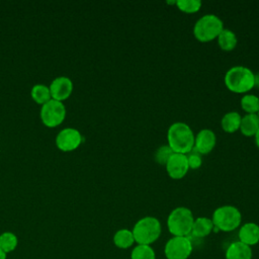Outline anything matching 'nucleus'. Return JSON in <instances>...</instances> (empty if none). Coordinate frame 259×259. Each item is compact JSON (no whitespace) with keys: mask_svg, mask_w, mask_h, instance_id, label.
Instances as JSON below:
<instances>
[{"mask_svg":"<svg viewBox=\"0 0 259 259\" xmlns=\"http://www.w3.org/2000/svg\"><path fill=\"white\" fill-rule=\"evenodd\" d=\"M224 82L229 91L236 94H247L255 87L257 79L250 68L237 65L226 72Z\"/></svg>","mask_w":259,"mask_h":259,"instance_id":"nucleus-1","label":"nucleus"},{"mask_svg":"<svg viewBox=\"0 0 259 259\" xmlns=\"http://www.w3.org/2000/svg\"><path fill=\"white\" fill-rule=\"evenodd\" d=\"M194 137L192 128L183 121L173 122L167 131V145L174 153L187 155L193 151Z\"/></svg>","mask_w":259,"mask_h":259,"instance_id":"nucleus-2","label":"nucleus"},{"mask_svg":"<svg viewBox=\"0 0 259 259\" xmlns=\"http://www.w3.org/2000/svg\"><path fill=\"white\" fill-rule=\"evenodd\" d=\"M137 245H150L156 242L162 232L160 221L155 217H144L140 219L132 230Z\"/></svg>","mask_w":259,"mask_h":259,"instance_id":"nucleus-3","label":"nucleus"},{"mask_svg":"<svg viewBox=\"0 0 259 259\" xmlns=\"http://www.w3.org/2000/svg\"><path fill=\"white\" fill-rule=\"evenodd\" d=\"M194 217L190 208L177 206L172 209L167 218V228L175 237H188L191 233Z\"/></svg>","mask_w":259,"mask_h":259,"instance_id":"nucleus-4","label":"nucleus"},{"mask_svg":"<svg viewBox=\"0 0 259 259\" xmlns=\"http://www.w3.org/2000/svg\"><path fill=\"white\" fill-rule=\"evenodd\" d=\"M223 20L215 14L208 13L200 16L193 25V35L200 42H209L217 39L224 29Z\"/></svg>","mask_w":259,"mask_h":259,"instance_id":"nucleus-5","label":"nucleus"},{"mask_svg":"<svg viewBox=\"0 0 259 259\" xmlns=\"http://www.w3.org/2000/svg\"><path fill=\"white\" fill-rule=\"evenodd\" d=\"M215 231L232 232L241 226L242 214L238 207L234 205H222L217 207L211 217Z\"/></svg>","mask_w":259,"mask_h":259,"instance_id":"nucleus-6","label":"nucleus"},{"mask_svg":"<svg viewBox=\"0 0 259 259\" xmlns=\"http://www.w3.org/2000/svg\"><path fill=\"white\" fill-rule=\"evenodd\" d=\"M66 113L67 110L63 102L51 99L41 105L39 116L45 125L48 127H56L65 120Z\"/></svg>","mask_w":259,"mask_h":259,"instance_id":"nucleus-7","label":"nucleus"},{"mask_svg":"<svg viewBox=\"0 0 259 259\" xmlns=\"http://www.w3.org/2000/svg\"><path fill=\"white\" fill-rule=\"evenodd\" d=\"M192 253V243L188 237H175L169 239L164 248L167 259H187Z\"/></svg>","mask_w":259,"mask_h":259,"instance_id":"nucleus-8","label":"nucleus"},{"mask_svg":"<svg viewBox=\"0 0 259 259\" xmlns=\"http://www.w3.org/2000/svg\"><path fill=\"white\" fill-rule=\"evenodd\" d=\"M82 141L83 137L77 128L65 127L57 135L56 146L63 152H71L78 149Z\"/></svg>","mask_w":259,"mask_h":259,"instance_id":"nucleus-9","label":"nucleus"},{"mask_svg":"<svg viewBox=\"0 0 259 259\" xmlns=\"http://www.w3.org/2000/svg\"><path fill=\"white\" fill-rule=\"evenodd\" d=\"M168 176L174 180H180L189 171L187 155L173 153L165 165Z\"/></svg>","mask_w":259,"mask_h":259,"instance_id":"nucleus-10","label":"nucleus"},{"mask_svg":"<svg viewBox=\"0 0 259 259\" xmlns=\"http://www.w3.org/2000/svg\"><path fill=\"white\" fill-rule=\"evenodd\" d=\"M52 99L63 102L68 99L74 89L73 81L66 76H60L55 78L49 86Z\"/></svg>","mask_w":259,"mask_h":259,"instance_id":"nucleus-11","label":"nucleus"},{"mask_svg":"<svg viewBox=\"0 0 259 259\" xmlns=\"http://www.w3.org/2000/svg\"><path fill=\"white\" fill-rule=\"evenodd\" d=\"M217 145V136L210 128L200 130L194 137L193 150L199 155L209 154Z\"/></svg>","mask_w":259,"mask_h":259,"instance_id":"nucleus-12","label":"nucleus"},{"mask_svg":"<svg viewBox=\"0 0 259 259\" xmlns=\"http://www.w3.org/2000/svg\"><path fill=\"white\" fill-rule=\"evenodd\" d=\"M239 241L248 245L254 246L259 243V225L249 222L240 226L238 233Z\"/></svg>","mask_w":259,"mask_h":259,"instance_id":"nucleus-13","label":"nucleus"},{"mask_svg":"<svg viewBox=\"0 0 259 259\" xmlns=\"http://www.w3.org/2000/svg\"><path fill=\"white\" fill-rule=\"evenodd\" d=\"M226 259H252V249L240 241L233 242L226 250Z\"/></svg>","mask_w":259,"mask_h":259,"instance_id":"nucleus-14","label":"nucleus"},{"mask_svg":"<svg viewBox=\"0 0 259 259\" xmlns=\"http://www.w3.org/2000/svg\"><path fill=\"white\" fill-rule=\"evenodd\" d=\"M213 229L214 227L211 219L206 217H198L194 219L190 234L195 238H204L208 236Z\"/></svg>","mask_w":259,"mask_h":259,"instance_id":"nucleus-15","label":"nucleus"},{"mask_svg":"<svg viewBox=\"0 0 259 259\" xmlns=\"http://www.w3.org/2000/svg\"><path fill=\"white\" fill-rule=\"evenodd\" d=\"M259 130V116L258 114H245L242 116L239 131L247 138L254 137Z\"/></svg>","mask_w":259,"mask_h":259,"instance_id":"nucleus-16","label":"nucleus"},{"mask_svg":"<svg viewBox=\"0 0 259 259\" xmlns=\"http://www.w3.org/2000/svg\"><path fill=\"white\" fill-rule=\"evenodd\" d=\"M242 116L238 111H229L221 119V127L225 133L234 134L239 131Z\"/></svg>","mask_w":259,"mask_h":259,"instance_id":"nucleus-17","label":"nucleus"},{"mask_svg":"<svg viewBox=\"0 0 259 259\" xmlns=\"http://www.w3.org/2000/svg\"><path fill=\"white\" fill-rule=\"evenodd\" d=\"M217 40L220 49L224 52H232L238 45V37L236 33L229 28H224L218 35Z\"/></svg>","mask_w":259,"mask_h":259,"instance_id":"nucleus-18","label":"nucleus"},{"mask_svg":"<svg viewBox=\"0 0 259 259\" xmlns=\"http://www.w3.org/2000/svg\"><path fill=\"white\" fill-rule=\"evenodd\" d=\"M113 243L119 249H127L135 243L134 235L132 230L120 229L113 235Z\"/></svg>","mask_w":259,"mask_h":259,"instance_id":"nucleus-19","label":"nucleus"},{"mask_svg":"<svg viewBox=\"0 0 259 259\" xmlns=\"http://www.w3.org/2000/svg\"><path fill=\"white\" fill-rule=\"evenodd\" d=\"M30 96L32 100L39 105H44L52 99L50 88L45 84L33 85L30 90Z\"/></svg>","mask_w":259,"mask_h":259,"instance_id":"nucleus-20","label":"nucleus"},{"mask_svg":"<svg viewBox=\"0 0 259 259\" xmlns=\"http://www.w3.org/2000/svg\"><path fill=\"white\" fill-rule=\"evenodd\" d=\"M240 104L246 114H257L259 111V97L255 94H244L240 100Z\"/></svg>","mask_w":259,"mask_h":259,"instance_id":"nucleus-21","label":"nucleus"},{"mask_svg":"<svg viewBox=\"0 0 259 259\" xmlns=\"http://www.w3.org/2000/svg\"><path fill=\"white\" fill-rule=\"evenodd\" d=\"M18 239L12 232H4L0 235V249L7 255L17 247Z\"/></svg>","mask_w":259,"mask_h":259,"instance_id":"nucleus-22","label":"nucleus"},{"mask_svg":"<svg viewBox=\"0 0 259 259\" xmlns=\"http://www.w3.org/2000/svg\"><path fill=\"white\" fill-rule=\"evenodd\" d=\"M131 259H156V254L150 245H137L132 250Z\"/></svg>","mask_w":259,"mask_h":259,"instance_id":"nucleus-23","label":"nucleus"},{"mask_svg":"<svg viewBox=\"0 0 259 259\" xmlns=\"http://www.w3.org/2000/svg\"><path fill=\"white\" fill-rule=\"evenodd\" d=\"M175 5L180 11L187 14H192L200 10L202 2L200 0H178L176 1Z\"/></svg>","mask_w":259,"mask_h":259,"instance_id":"nucleus-24","label":"nucleus"},{"mask_svg":"<svg viewBox=\"0 0 259 259\" xmlns=\"http://www.w3.org/2000/svg\"><path fill=\"white\" fill-rule=\"evenodd\" d=\"M173 153L174 152L168 145H162L156 150L154 154V159L158 164L165 166Z\"/></svg>","mask_w":259,"mask_h":259,"instance_id":"nucleus-25","label":"nucleus"},{"mask_svg":"<svg viewBox=\"0 0 259 259\" xmlns=\"http://www.w3.org/2000/svg\"><path fill=\"white\" fill-rule=\"evenodd\" d=\"M187 162H188V166H189V170H195L198 169L201 165H202V158L201 155H199L197 152H190L189 154H187Z\"/></svg>","mask_w":259,"mask_h":259,"instance_id":"nucleus-26","label":"nucleus"},{"mask_svg":"<svg viewBox=\"0 0 259 259\" xmlns=\"http://www.w3.org/2000/svg\"><path fill=\"white\" fill-rule=\"evenodd\" d=\"M254 139H255V144H256V146L259 148V130L257 131L256 135L254 136Z\"/></svg>","mask_w":259,"mask_h":259,"instance_id":"nucleus-27","label":"nucleus"},{"mask_svg":"<svg viewBox=\"0 0 259 259\" xmlns=\"http://www.w3.org/2000/svg\"><path fill=\"white\" fill-rule=\"evenodd\" d=\"M6 256L7 255L0 249V259H6Z\"/></svg>","mask_w":259,"mask_h":259,"instance_id":"nucleus-28","label":"nucleus"},{"mask_svg":"<svg viewBox=\"0 0 259 259\" xmlns=\"http://www.w3.org/2000/svg\"><path fill=\"white\" fill-rule=\"evenodd\" d=\"M257 114H258V116H259V111H258V113H257Z\"/></svg>","mask_w":259,"mask_h":259,"instance_id":"nucleus-29","label":"nucleus"}]
</instances>
